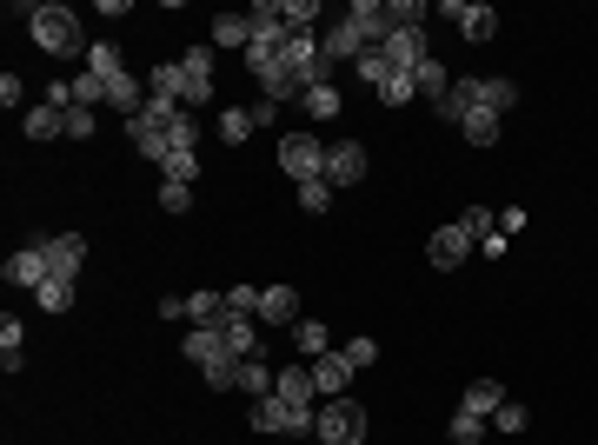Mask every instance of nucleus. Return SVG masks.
Returning <instances> with one entry per match:
<instances>
[{"mask_svg": "<svg viewBox=\"0 0 598 445\" xmlns=\"http://www.w3.org/2000/svg\"><path fill=\"white\" fill-rule=\"evenodd\" d=\"M20 20H34V40L47 47V54H87L94 40H87V27H80L74 7H20Z\"/></svg>", "mask_w": 598, "mask_h": 445, "instance_id": "f257e3e1", "label": "nucleus"}, {"mask_svg": "<svg viewBox=\"0 0 598 445\" xmlns=\"http://www.w3.org/2000/svg\"><path fill=\"white\" fill-rule=\"evenodd\" d=\"M253 426H260V432H286V439H306V432L319 426V412L293 406V399H280V392H266V399H253Z\"/></svg>", "mask_w": 598, "mask_h": 445, "instance_id": "f03ea898", "label": "nucleus"}, {"mask_svg": "<svg viewBox=\"0 0 598 445\" xmlns=\"http://www.w3.org/2000/svg\"><path fill=\"white\" fill-rule=\"evenodd\" d=\"M313 439L319 445H359V439H366V406H359V399H326Z\"/></svg>", "mask_w": 598, "mask_h": 445, "instance_id": "7ed1b4c3", "label": "nucleus"}, {"mask_svg": "<svg viewBox=\"0 0 598 445\" xmlns=\"http://www.w3.org/2000/svg\"><path fill=\"white\" fill-rule=\"evenodd\" d=\"M280 173H286V180H299V186L326 180V147H319L313 133H286V140H280Z\"/></svg>", "mask_w": 598, "mask_h": 445, "instance_id": "20e7f679", "label": "nucleus"}, {"mask_svg": "<svg viewBox=\"0 0 598 445\" xmlns=\"http://www.w3.org/2000/svg\"><path fill=\"white\" fill-rule=\"evenodd\" d=\"M180 100H187V107L213 100V47H187V54H180Z\"/></svg>", "mask_w": 598, "mask_h": 445, "instance_id": "39448f33", "label": "nucleus"}, {"mask_svg": "<svg viewBox=\"0 0 598 445\" xmlns=\"http://www.w3.org/2000/svg\"><path fill=\"white\" fill-rule=\"evenodd\" d=\"M466 253H472V233H466L459 220H452V226H439V233L426 240V260L439 266V273H452V266H466Z\"/></svg>", "mask_w": 598, "mask_h": 445, "instance_id": "423d86ee", "label": "nucleus"}, {"mask_svg": "<svg viewBox=\"0 0 598 445\" xmlns=\"http://www.w3.org/2000/svg\"><path fill=\"white\" fill-rule=\"evenodd\" d=\"M40 253H47L54 279H74L80 266H87V240H80V233H47V240H40Z\"/></svg>", "mask_w": 598, "mask_h": 445, "instance_id": "0eeeda50", "label": "nucleus"}, {"mask_svg": "<svg viewBox=\"0 0 598 445\" xmlns=\"http://www.w3.org/2000/svg\"><path fill=\"white\" fill-rule=\"evenodd\" d=\"M326 180H333V186H359V180H366V147H359V140H333V147H326Z\"/></svg>", "mask_w": 598, "mask_h": 445, "instance_id": "6e6552de", "label": "nucleus"}, {"mask_svg": "<svg viewBox=\"0 0 598 445\" xmlns=\"http://www.w3.org/2000/svg\"><path fill=\"white\" fill-rule=\"evenodd\" d=\"M319 54H326V60H333V67H339V60H359V54H373V47H366V40H359V27H353V20L339 14L333 27H326V34H319Z\"/></svg>", "mask_w": 598, "mask_h": 445, "instance_id": "1a4fd4ad", "label": "nucleus"}, {"mask_svg": "<svg viewBox=\"0 0 598 445\" xmlns=\"http://www.w3.org/2000/svg\"><path fill=\"white\" fill-rule=\"evenodd\" d=\"M253 319H266V326H299L306 313H299L293 286H260V313H253Z\"/></svg>", "mask_w": 598, "mask_h": 445, "instance_id": "9d476101", "label": "nucleus"}, {"mask_svg": "<svg viewBox=\"0 0 598 445\" xmlns=\"http://www.w3.org/2000/svg\"><path fill=\"white\" fill-rule=\"evenodd\" d=\"M432 107H439V120H446V127H466L472 120V107H479V80H452L446 87V100H432Z\"/></svg>", "mask_w": 598, "mask_h": 445, "instance_id": "9b49d317", "label": "nucleus"}, {"mask_svg": "<svg viewBox=\"0 0 598 445\" xmlns=\"http://www.w3.org/2000/svg\"><path fill=\"white\" fill-rule=\"evenodd\" d=\"M47 279H54V266H47V253H40V246H20L14 260H7V286H47Z\"/></svg>", "mask_w": 598, "mask_h": 445, "instance_id": "f8f14e48", "label": "nucleus"}, {"mask_svg": "<svg viewBox=\"0 0 598 445\" xmlns=\"http://www.w3.org/2000/svg\"><path fill=\"white\" fill-rule=\"evenodd\" d=\"M306 366H313V386L319 392L346 399V386H353V359H346V353H319V359H306Z\"/></svg>", "mask_w": 598, "mask_h": 445, "instance_id": "ddd939ff", "label": "nucleus"}, {"mask_svg": "<svg viewBox=\"0 0 598 445\" xmlns=\"http://www.w3.org/2000/svg\"><path fill=\"white\" fill-rule=\"evenodd\" d=\"M346 20L359 27V40H366V47H386V34H393V20H386V7H379V0H353V7H346Z\"/></svg>", "mask_w": 598, "mask_h": 445, "instance_id": "4468645a", "label": "nucleus"}, {"mask_svg": "<svg viewBox=\"0 0 598 445\" xmlns=\"http://www.w3.org/2000/svg\"><path fill=\"white\" fill-rule=\"evenodd\" d=\"M127 133H133V153H147V160H167V120H153V113H133L127 120Z\"/></svg>", "mask_w": 598, "mask_h": 445, "instance_id": "2eb2a0df", "label": "nucleus"}, {"mask_svg": "<svg viewBox=\"0 0 598 445\" xmlns=\"http://www.w3.org/2000/svg\"><path fill=\"white\" fill-rule=\"evenodd\" d=\"M220 339H226V353H233V359H260V326H253V319H240V313H226V326H220Z\"/></svg>", "mask_w": 598, "mask_h": 445, "instance_id": "dca6fc26", "label": "nucleus"}, {"mask_svg": "<svg viewBox=\"0 0 598 445\" xmlns=\"http://www.w3.org/2000/svg\"><path fill=\"white\" fill-rule=\"evenodd\" d=\"M180 353H187L193 366H213V359H226V339H220V326H193V333L180 339Z\"/></svg>", "mask_w": 598, "mask_h": 445, "instance_id": "f3484780", "label": "nucleus"}, {"mask_svg": "<svg viewBox=\"0 0 598 445\" xmlns=\"http://www.w3.org/2000/svg\"><path fill=\"white\" fill-rule=\"evenodd\" d=\"M260 87H266V100H273V107H286V100H306V93H313V80L293 74V67H273Z\"/></svg>", "mask_w": 598, "mask_h": 445, "instance_id": "a211bd4d", "label": "nucleus"}, {"mask_svg": "<svg viewBox=\"0 0 598 445\" xmlns=\"http://www.w3.org/2000/svg\"><path fill=\"white\" fill-rule=\"evenodd\" d=\"M213 47L246 54V47H253V20H246V14H220V20H213Z\"/></svg>", "mask_w": 598, "mask_h": 445, "instance_id": "6ab92c4d", "label": "nucleus"}, {"mask_svg": "<svg viewBox=\"0 0 598 445\" xmlns=\"http://www.w3.org/2000/svg\"><path fill=\"white\" fill-rule=\"evenodd\" d=\"M273 392H280V399H293V406H313V366H286L280 379H273Z\"/></svg>", "mask_w": 598, "mask_h": 445, "instance_id": "aec40b11", "label": "nucleus"}, {"mask_svg": "<svg viewBox=\"0 0 598 445\" xmlns=\"http://www.w3.org/2000/svg\"><path fill=\"white\" fill-rule=\"evenodd\" d=\"M459 406H466V412H479V419H492V412L505 406V386H499V379H472Z\"/></svg>", "mask_w": 598, "mask_h": 445, "instance_id": "412c9836", "label": "nucleus"}, {"mask_svg": "<svg viewBox=\"0 0 598 445\" xmlns=\"http://www.w3.org/2000/svg\"><path fill=\"white\" fill-rule=\"evenodd\" d=\"M187 326H226V293H187Z\"/></svg>", "mask_w": 598, "mask_h": 445, "instance_id": "4be33fe9", "label": "nucleus"}, {"mask_svg": "<svg viewBox=\"0 0 598 445\" xmlns=\"http://www.w3.org/2000/svg\"><path fill=\"white\" fill-rule=\"evenodd\" d=\"M20 127H27V140H54V133H67V113L40 100V107H27V120H20Z\"/></svg>", "mask_w": 598, "mask_h": 445, "instance_id": "5701e85b", "label": "nucleus"}, {"mask_svg": "<svg viewBox=\"0 0 598 445\" xmlns=\"http://www.w3.org/2000/svg\"><path fill=\"white\" fill-rule=\"evenodd\" d=\"M412 87L426 93V100H446L452 74H446V67H439V54H432V60H419V67H412Z\"/></svg>", "mask_w": 598, "mask_h": 445, "instance_id": "b1692460", "label": "nucleus"}, {"mask_svg": "<svg viewBox=\"0 0 598 445\" xmlns=\"http://www.w3.org/2000/svg\"><path fill=\"white\" fill-rule=\"evenodd\" d=\"M446 432H452V445H486V419H479V412H466V406H452Z\"/></svg>", "mask_w": 598, "mask_h": 445, "instance_id": "393cba45", "label": "nucleus"}, {"mask_svg": "<svg viewBox=\"0 0 598 445\" xmlns=\"http://www.w3.org/2000/svg\"><path fill=\"white\" fill-rule=\"evenodd\" d=\"M107 107H120V113H127V120H133V113L147 107V93H140V80H133V74L107 80Z\"/></svg>", "mask_w": 598, "mask_h": 445, "instance_id": "a878e982", "label": "nucleus"}, {"mask_svg": "<svg viewBox=\"0 0 598 445\" xmlns=\"http://www.w3.org/2000/svg\"><path fill=\"white\" fill-rule=\"evenodd\" d=\"M479 107H486V113L519 107V87H512V80H499V74H486V80H479Z\"/></svg>", "mask_w": 598, "mask_h": 445, "instance_id": "bb28decb", "label": "nucleus"}, {"mask_svg": "<svg viewBox=\"0 0 598 445\" xmlns=\"http://www.w3.org/2000/svg\"><path fill=\"white\" fill-rule=\"evenodd\" d=\"M293 346H299L306 359H319V353H333V333H326L319 319H299V326H293Z\"/></svg>", "mask_w": 598, "mask_h": 445, "instance_id": "cd10ccee", "label": "nucleus"}, {"mask_svg": "<svg viewBox=\"0 0 598 445\" xmlns=\"http://www.w3.org/2000/svg\"><path fill=\"white\" fill-rule=\"evenodd\" d=\"M160 173H167V180H200V147H167Z\"/></svg>", "mask_w": 598, "mask_h": 445, "instance_id": "c85d7f7f", "label": "nucleus"}, {"mask_svg": "<svg viewBox=\"0 0 598 445\" xmlns=\"http://www.w3.org/2000/svg\"><path fill=\"white\" fill-rule=\"evenodd\" d=\"M87 74H100V80H120V74H127V67H120V47L94 40V47H87Z\"/></svg>", "mask_w": 598, "mask_h": 445, "instance_id": "c756f323", "label": "nucleus"}, {"mask_svg": "<svg viewBox=\"0 0 598 445\" xmlns=\"http://www.w3.org/2000/svg\"><path fill=\"white\" fill-rule=\"evenodd\" d=\"M213 133H220L226 147H240V140H253V113H246V107H226V113H220V127H213Z\"/></svg>", "mask_w": 598, "mask_h": 445, "instance_id": "7c9ffc66", "label": "nucleus"}, {"mask_svg": "<svg viewBox=\"0 0 598 445\" xmlns=\"http://www.w3.org/2000/svg\"><path fill=\"white\" fill-rule=\"evenodd\" d=\"M200 379H206L213 392H240V359H233V353L213 359V366H200Z\"/></svg>", "mask_w": 598, "mask_h": 445, "instance_id": "2f4dec72", "label": "nucleus"}, {"mask_svg": "<svg viewBox=\"0 0 598 445\" xmlns=\"http://www.w3.org/2000/svg\"><path fill=\"white\" fill-rule=\"evenodd\" d=\"M459 27H466L472 47H486V40L499 34V14H492V7H466V20H459Z\"/></svg>", "mask_w": 598, "mask_h": 445, "instance_id": "473e14b6", "label": "nucleus"}, {"mask_svg": "<svg viewBox=\"0 0 598 445\" xmlns=\"http://www.w3.org/2000/svg\"><path fill=\"white\" fill-rule=\"evenodd\" d=\"M472 140V147H492V140H499V113H486V107H472V120L466 127H459Z\"/></svg>", "mask_w": 598, "mask_h": 445, "instance_id": "72a5a7b5", "label": "nucleus"}, {"mask_svg": "<svg viewBox=\"0 0 598 445\" xmlns=\"http://www.w3.org/2000/svg\"><path fill=\"white\" fill-rule=\"evenodd\" d=\"M353 74H359L366 87L379 93V87H386V74H393V67H386V47H373V54H359V60H353Z\"/></svg>", "mask_w": 598, "mask_h": 445, "instance_id": "f704fd0d", "label": "nucleus"}, {"mask_svg": "<svg viewBox=\"0 0 598 445\" xmlns=\"http://www.w3.org/2000/svg\"><path fill=\"white\" fill-rule=\"evenodd\" d=\"M299 107H306V120H339V87H313Z\"/></svg>", "mask_w": 598, "mask_h": 445, "instance_id": "c9c22d12", "label": "nucleus"}, {"mask_svg": "<svg viewBox=\"0 0 598 445\" xmlns=\"http://www.w3.org/2000/svg\"><path fill=\"white\" fill-rule=\"evenodd\" d=\"M34 299H40V313H67L74 306V279H47Z\"/></svg>", "mask_w": 598, "mask_h": 445, "instance_id": "e433bc0d", "label": "nucleus"}, {"mask_svg": "<svg viewBox=\"0 0 598 445\" xmlns=\"http://www.w3.org/2000/svg\"><path fill=\"white\" fill-rule=\"evenodd\" d=\"M240 392H273V372H266V359H240Z\"/></svg>", "mask_w": 598, "mask_h": 445, "instance_id": "4c0bfd02", "label": "nucleus"}, {"mask_svg": "<svg viewBox=\"0 0 598 445\" xmlns=\"http://www.w3.org/2000/svg\"><path fill=\"white\" fill-rule=\"evenodd\" d=\"M74 80V107H94V100H107V80L100 74H67Z\"/></svg>", "mask_w": 598, "mask_h": 445, "instance_id": "58836bf2", "label": "nucleus"}, {"mask_svg": "<svg viewBox=\"0 0 598 445\" xmlns=\"http://www.w3.org/2000/svg\"><path fill=\"white\" fill-rule=\"evenodd\" d=\"M379 100H386V107H406V100H419V87H412V74H386Z\"/></svg>", "mask_w": 598, "mask_h": 445, "instance_id": "ea45409f", "label": "nucleus"}, {"mask_svg": "<svg viewBox=\"0 0 598 445\" xmlns=\"http://www.w3.org/2000/svg\"><path fill=\"white\" fill-rule=\"evenodd\" d=\"M226 313L253 319V313H260V286H226Z\"/></svg>", "mask_w": 598, "mask_h": 445, "instance_id": "a19ab883", "label": "nucleus"}, {"mask_svg": "<svg viewBox=\"0 0 598 445\" xmlns=\"http://www.w3.org/2000/svg\"><path fill=\"white\" fill-rule=\"evenodd\" d=\"M459 226H466V233H472L479 246H486V240H499V233H492V213H486V206H466V213H459Z\"/></svg>", "mask_w": 598, "mask_h": 445, "instance_id": "79ce46f5", "label": "nucleus"}, {"mask_svg": "<svg viewBox=\"0 0 598 445\" xmlns=\"http://www.w3.org/2000/svg\"><path fill=\"white\" fill-rule=\"evenodd\" d=\"M492 426H499V432H525V426H532V412H525L519 399H505V406L492 412Z\"/></svg>", "mask_w": 598, "mask_h": 445, "instance_id": "37998d69", "label": "nucleus"}, {"mask_svg": "<svg viewBox=\"0 0 598 445\" xmlns=\"http://www.w3.org/2000/svg\"><path fill=\"white\" fill-rule=\"evenodd\" d=\"M160 206H167V213H187V206H193V186H187V180H160Z\"/></svg>", "mask_w": 598, "mask_h": 445, "instance_id": "c03bdc74", "label": "nucleus"}, {"mask_svg": "<svg viewBox=\"0 0 598 445\" xmlns=\"http://www.w3.org/2000/svg\"><path fill=\"white\" fill-rule=\"evenodd\" d=\"M299 206H306V213H326V206H333V186H326V180H306V186H299Z\"/></svg>", "mask_w": 598, "mask_h": 445, "instance_id": "a18cd8bd", "label": "nucleus"}, {"mask_svg": "<svg viewBox=\"0 0 598 445\" xmlns=\"http://www.w3.org/2000/svg\"><path fill=\"white\" fill-rule=\"evenodd\" d=\"M386 20H393V27H426V7H419V0H393Z\"/></svg>", "mask_w": 598, "mask_h": 445, "instance_id": "49530a36", "label": "nucleus"}, {"mask_svg": "<svg viewBox=\"0 0 598 445\" xmlns=\"http://www.w3.org/2000/svg\"><path fill=\"white\" fill-rule=\"evenodd\" d=\"M167 140H173V147H200V120H193V113H180V120L167 127Z\"/></svg>", "mask_w": 598, "mask_h": 445, "instance_id": "de8ad7c7", "label": "nucleus"}, {"mask_svg": "<svg viewBox=\"0 0 598 445\" xmlns=\"http://www.w3.org/2000/svg\"><path fill=\"white\" fill-rule=\"evenodd\" d=\"M339 353L353 359V372H366V366H373V359H379V346H373V339H346Z\"/></svg>", "mask_w": 598, "mask_h": 445, "instance_id": "09e8293b", "label": "nucleus"}, {"mask_svg": "<svg viewBox=\"0 0 598 445\" xmlns=\"http://www.w3.org/2000/svg\"><path fill=\"white\" fill-rule=\"evenodd\" d=\"M94 133V107H67V140H87Z\"/></svg>", "mask_w": 598, "mask_h": 445, "instance_id": "8fccbe9b", "label": "nucleus"}, {"mask_svg": "<svg viewBox=\"0 0 598 445\" xmlns=\"http://www.w3.org/2000/svg\"><path fill=\"white\" fill-rule=\"evenodd\" d=\"M20 339H27V333H20V319L7 313V319H0V353H20Z\"/></svg>", "mask_w": 598, "mask_h": 445, "instance_id": "3c124183", "label": "nucleus"}, {"mask_svg": "<svg viewBox=\"0 0 598 445\" xmlns=\"http://www.w3.org/2000/svg\"><path fill=\"white\" fill-rule=\"evenodd\" d=\"M246 113H253V127H273V120H280V107H273L266 93H260V100H253V107H246Z\"/></svg>", "mask_w": 598, "mask_h": 445, "instance_id": "603ef678", "label": "nucleus"}, {"mask_svg": "<svg viewBox=\"0 0 598 445\" xmlns=\"http://www.w3.org/2000/svg\"><path fill=\"white\" fill-rule=\"evenodd\" d=\"M20 93H27V87H20V74H0V100H7V107H20Z\"/></svg>", "mask_w": 598, "mask_h": 445, "instance_id": "864d4df0", "label": "nucleus"}]
</instances>
